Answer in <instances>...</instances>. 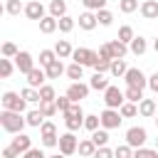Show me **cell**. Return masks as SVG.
Wrapping results in <instances>:
<instances>
[{"instance_id": "56", "label": "cell", "mask_w": 158, "mask_h": 158, "mask_svg": "<svg viewBox=\"0 0 158 158\" xmlns=\"http://www.w3.org/2000/svg\"><path fill=\"white\" fill-rule=\"evenodd\" d=\"M156 148H158V138H156Z\"/></svg>"}, {"instance_id": "26", "label": "cell", "mask_w": 158, "mask_h": 158, "mask_svg": "<svg viewBox=\"0 0 158 158\" xmlns=\"http://www.w3.org/2000/svg\"><path fill=\"white\" fill-rule=\"evenodd\" d=\"M128 49H131L133 54H138V57H141V54H146V49H148L146 37H141V35H138V37H133V40L128 42Z\"/></svg>"}, {"instance_id": "9", "label": "cell", "mask_w": 158, "mask_h": 158, "mask_svg": "<svg viewBox=\"0 0 158 158\" xmlns=\"http://www.w3.org/2000/svg\"><path fill=\"white\" fill-rule=\"evenodd\" d=\"M146 141H148V131H146L143 126H131V128L126 131V143H128V146L141 148Z\"/></svg>"}, {"instance_id": "21", "label": "cell", "mask_w": 158, "mask_h": 158, "mask_svg": "<svg viewBox=\"0 0 158 158\" xmlns=\"http://www.w3.org/2000/svg\"><path fill=\"white\" fill-rule=\"evenodd\" d=\"M109 47H111V54H114V59H118V57H126L131 49H128V44L126 42H121L118 37L116 40H109Z\"/></svg>"}, {"instance_id": "45", "label": "cell", "mask_w": 158, "mask_h": 158, "mask_svg": "<svg viewBox=\"0 0 158 158\" xmlns=\"http://www.w3.org/2000/svg\"><path fill=\"white\" fill-rule=\"evenodd\" d=\"M81 5H84V10H101V7H106V0H81Z\"/></svg>"}, {"instance_id": "23", "label": "cell", "mask_w": 158, "mask_h": 158, "mask_svg": "<svg viewBox=\"0 0 158 158\" xmlns=\"http://www.w3.org/2000/svg\"><path fill=\"white\" fill-rule=\"evenodd\" d=\"M25 118H27V126H32V128H40L42 123H44V114H42V109H32V111H27L25 114Z\"/></svg>"}, {"instance_id": "4", "label": "cell", "mask_w": 158, "mask_h": 158, "mask_svg": "<svg viewBox=\"0 0 158 158\" xmlns=\"http://www.w3.org/2000/svg\"><path fill=\"white\" fill-rule=\"evenodd\" d=\"M40 138H42V146H44V148H54V146H59V136H57V126H54V121H47V118H44V123L40 126Z\"/></svg>"}, {"instance_id": "33", "label": "cell", "mask_w": 158, "mask_h": 158, "mask_svg": "<svg viewBox=\"0 0 158 158\" xmlns=\"http://www.w3.org/2000/svg\"><path fill=\"white\" fill-rule=\"evenodd\" d=\"M49 15H54L57 20H59L62 15H67V2H64V0H52V2H49Z\"/></svg>"}, {"instance_id": "49", "label": "cell", "mask_w": 158, "mask_h": 158, "mask_svg": "<svg viewBox=\"0 0 158 158\" xmlns=\"http://www.w3.org/2000/svg\"><path fill=\"white\" fill-rule=\"evenodd\" d=\"M54 101H57V109H59V114H64V111H67V109L72 106V99H69L67 94H64V96H57Z\"/></svg>"}, {"instance_id": "55", "label": "cell", "mask_w": 158, "mask_h": 158, "mask_svg": "<svg viewBox=\"0 0 158 158\" xmlns=\"http://www.w3.org/2000/svg\"><path fill=\"white\" fill-rule=\"evenodd\" d=\"M156 126H158V114H156Z\"/></svg>"}, {"instance_id": "24", "label": "cell", "mask_w": 158, "mask_h": 158, "mask_svg": "<svg viewBox=\"0 0 158 158\" xmlns=\"http://www.w3.org/2000/svg\"><path fill=\"white\" fill-rule=\"evenodd\" d=\"M126 62H123V57H118V59H111V67H109V74L111 77H116V79H123V74H126Z\"/></svg>"}, {"instance_id": "19", "label": "cell", "mask_w": 158, "mask_h": 158, "mask_svg": "<svg viewBox=\"0 0 158 158\" xmlns=\"http://www.w3.org/2000/svg\"><path fill=\"white\" fill-rule=\"evenodd\" d=\"M138 10L146 20H158V0H143Z\"/></svg>"}, {"instance_id": "29", "label": "cell", "mask_w": 158, "mask_h": 158, "mask_svg": "<svg viewBox=\"0 0 158 158\" xmlns=\"http://www.w3.org/2000/svg\"><path fill=\"white\" fill-rule=\"evenodd\" d=\"M15 69H17V64L12 62V57H2V59H0V77H2V79H7Z\"/></svg>"}, {"instance_id": "57", "label": "cell", "mask_w": 158, "mask_h": 158, "mask_svg": "<svg viewBox=\"0 0 158 158\" xmlns=\"http://www.w3.org/2000/svg\"><path fill=\"white\" fill-rule=\"evenodd\" d=\"M156 101H158V99H156Z\"/></svg>"}, {"instance_id": "7", "label": "cell", "mask_w": 158, "mask_h": 158, "mask_svg": "<svg viewBox=\"0 0 158 158\" xmlns=\"http://www.w3.org/2000/svg\"><path fill=\"white\" fill-rule=\"evenodd\" d=\"M72 59L79 62V64H84V67H94V62L99 59V52H94V49H89V47H77V49L72 52Z\"/></svg>"}, {"instance_id": "12", "label": "cell", "mask_w": 158, "mask_h": 158, "mask_svg": "<svg viewBox=\"0 0 158 158\" xmlns=\"http://www.w3.org/2000/svg\"><path fill=\"white\" fill-rule=\"evenodd\" d=\"M12 59H15V64H17V72H20V74H27V72L35 67V59H32V54H30L27 49H20Z\"/></svg>"}, {"instance_id": "52", "label": "cell", "mask_w": 158, "mask_h": 158, "mask_svg": "<svg viewBox=\"0 0 158 158\" xmlns=\"http://www.w3.org/2000/svg\"><path fill=\"white\" fill-rule=\"evenodd\" d=\"M99 57H104V59H114V54H111V47H109V42L99 47Z\"/></svg>"}, {"instance_id": "51", "label": "cell", "mask_w": 158, "mask_h": 158, "mask_svg": "<svg viewBox=\"0 0 158 158\" xmlns=\"http://www.w3.org/2000/svg\"><path fill=\"white\" fill-rule=\"evenodd\" d=\"M22 158H44V151L42 148H30L22 153Z\"/></svg>"}, {"instance_id": "15", "label": "cell", "mask_w": 158, "mask_h": 158, "mask_svg": "<svg viewBox=\"0 0 158 158\" xmlns=\"http://www.w3.org/2000/svg\"><path fill=\"white\" fill-rule=\"evenodd\" d=\"M77 22H79V27H81L84 32H91V30L99 25V20H96V12H94V10H84V12L77 17Z\"/></svg>"}, {"instance_id": "34", "label": "cell", "mask_w": 158, "mask_h": 158, "mask_svg": "<svg viewBox=\"0 0 158 158\" xmlns=\"http://www.w3.org/2000/svg\"><path fill=\"white\" fill-rule=\"evenodd\" d=\"M5 12L12 15V17H17L20 12H25V5L20 0H5Z\"/></svg>"}, {"instance_id": "6", "label": "cell", "mask_w": 158, "mask_h": 158, "mask_svg": "<svg viewBox=\"0 0 158 158\" xmlns=\"http://www.w3.org/2000/svg\"><path fill=\"white\" fill-rule=\"evenodd\" d=\"M59 153L62 156H74L77 153V148H79V141H77V136H74V131H67V133H62L59 136Z\"/></svg>"}, {"instance_id": "1", "label": "cell", "mask_w": 158, "mask_h": 158, "mask_svg": "<svg viewBox=\"0 0 158 158\" xmlns=\"http://www.w3.org/2000/svg\"><path fill=\"white\" fill-rule=\"evenodd\" d=\"M0 126L7 133H20L27 126V118L22 116V111H12V109H2L0 111Z\"/></svg>"}, {"instance_id": "18", "label": "cell", "mask_w": 158, "mask_h": 158, "mask_svg": "<svg viewBox=\"0 0 158 158\" xmlns=\"http://www.w3.org/2000/svg\"><path fill=\"white\" fill-rule=\"evenodd\" d=\"M59 30V20L54 17V15H44L42 20H40V32L42 35H52V32H57Z\"/></svg>"}, {"instance_id": "22", "label": "cell", "mask_w": 158, "mask_h": 158, "mask_svg": "<svg viewBox=\"0 0 158 158\" xmlns=\"http://www.w3.org/2000/svg\"><path fill=\"white\" fill-rule=\"evenodd\" d=\"M89 86H91L94 91H106V86H109L106 74H104V72H94V77L89 79Z\"/></svg>"}, {"instance_id": "31", "label": "cell", "mask_w": 158, "mask_h": 158, "mask_svg": "<svg viewBox=\"0 0 158 158\" xmlns=\"http://www.w3.org/2000/svg\"><path fill=\"white\" fill-rule=\"evenodd\" d=\"M91 141L96 143V148H99V146H106V143H109V128L101 126V128L91 131Z\"/></svg>"}, {"instance_id": "13", "label": "cell", "mask_w": 158, "mask_h": 158, "mask_svg": "<svg viewBox=\"0 0 158 158\" xmlns=\"http://www.w3.org/2000/svg\"><path fill=\"white\" fill-rule=\"evenodd\" d=\"M25 17L40 22V20L44 17V5H42L40 0H30V2H25Z\"/></svg>"}, {"instance_id": "5", "label": "cell", "mask_w": 158, "mask_h": 158, "mask_svg": "<svg viewBox=\"0 0 158 158\" xmlns=\"http://www.w3.org/2000/svg\"><path fill=\"white\" fill-rule=\"evenodd\" d=\"M99 116H101V126H104V128H109V131L118 128V126H121V121H123L121 111H118V109H111V106H106Z\"/></svg>"}, {"instance_id": "32", "label": "cell", "mask_w": 158, "mask_h": 158, "mask_svg": "<svg viewBox=\"0 0 158 158\" xmlns=\"http://www.w3.org/2000/svg\"><path fill=\"white\" fill-rule=\"evenodd\" d=\"M40 109H42V114L47 116V118H52L59 109H57V101L54 99H44V101H40Z\"/></svg>"}, {"instance_id": "53", "label": "cell", "mask_w": 158, "mask_h": 158, "mask_svg": "<svg viewBox=\"0 0 158 158\" xmlns=\"http://www.w3.org/2000/svg\"><path fill=\"white\" fill-rule=\"evenodd\" d=\"M148 86H151V91H153V94H158V72L148 77Z\"/></svg>"}, {"instance_id": "10", "label": "cell", "mask_w": 158, "mask_h": 158, "mask_svg": "<svg viewBox=\"0 0 158 158\" xmlns=\"http://www.w3.org/2000/svg\"><path fill=\"white\" fill-rule=\"evenodd\" d=\"M123 101H126V94H123L118 86H111V84H109L106 91H104V104L111 106V109H118Z\"/></svg>"}, {"instance_id": "44", "label": "cell", "mask_w": 158, "mask_h": 158, "mask_svg": "<svg viewBox=\"0 0 158 158\" xmlns=\"http://www.w3.org/2000/svg\"><path fill=\"white\" fill-rule=\"evenodd\" d=\"M133 156H136V158H151V156H158V148H146V146H141V148L133 151Z\"/></svg>"}, {"instance_id": "25", "label": "cell", "mask_w": 158, "mask_h": 158, "mask_svg": "<svg viewBox=\"0 0 158 158\" xmlns=\"http://www.w3.org/2000/svg\"><path fill=\"white\" fill-rule=\"evenodd\" d=\"M77 153H79V156H84V158H91V156H96V143H94L91 138H84V141H79Z\"/></svg>"}, {"instance_id": "35", "label": "cell", "mask_w": 158, "mask_h": 158, "mask_svg": "<svg viewBox=\"0 0 158 158\" xmlns=\"http://www.w3.org/2000/svg\"><path fill=\"white\" fill-rule=\"evenodd\" d=\"M22 96H25L30 104H40V101H42V96H40V89H35V86H30V84L22 89Z\"/></svg>"}, {"instance_id": "46", "label": "cell", "mask_w": 158, "mask_h": 158, "mask_svg": "<svg viewBox=\"0 0 158 158\" xmlns=\"http://www.w3.org/2000/svg\"><path fill=\"white\" fill-rule=\"evenodd\" d=\"M0 52H2V57H15L20 49H17L15 42H2V49H0Z\"/></svg>"}, {"instance_id": "39", "label": "cell", "mask_w": 158, "mask_h": 158, "mask_svg": "<svg viewBox=\"0 0 158 158\" xmlns=\"http://www.w3.org/2000/svg\"><path fill=\"white\" fill-rule=\"evenodd\" d=\"M84 128H86V131H96V128H101V116H96V114L84 116Z\"/></svg>"}, {"instance_id": "20", "label": "cell", "mask_w": 158, "mask_h": 158, "mask_svg": "<svg viewBox=\"0 0 158 158\" xmlns=\"http://www.w3.org/2000/svg\"><path fill=\"white\" fill-rule=\"evenodd\" d=\"M44 69H47V79H59L62 74H67V67L62 64V57H57V59H54L52 64H47Z\"/></svg>"}, {"instance_id": "16", "label": "cell", "mask_w": 158, "mask_h": 158, "mask_svg": "<svg viewBox=\"0 0 158 158\" xmlns=\"http://www.w3.org/2000/svg\"><path fill=\"white\" fill-rule=\"evenodd\" d=\"M10 146H12V148L22 156L25 151H30V148H32V138H30L27 133H22V131H20V133H15V138L10 141Z\"/></svg>"}, {"instance_id": "30", "label": "cell", "mask_w": 158, "mask_h": 158, "mask_svg": "<svg viewBox=\"0 0 158 158\" xmlns=\"http://www.w3.org/2000/svg\"><path fill=\"white\" fill-rule=\"evenodd\" d=\"M67 77H69L72 81H79V79H84V64H79V62H72V64L67 67Z\"/></svg>"}, {"instance_id": "17", "label": "cell", "mask_w": 158, "mask_h": 158, "mask_svg": "<svg viewBox=\"0 0 158 158\" xmlns=\"http://www.w3.org/2000/svg\"><path fill=\"white\" fill-rule=\"evenodd\" d=\"M138 114H141L143 118L156 116V114H158V101H156V99H141V101H138Z\"/></svg>"}, {"instance_id": "41", "label": "cell", "mask_w": 158, "mask_h": 158, "mask_svg": "<svg viewBox=\"0 0 158 158\" xmlns=\"http://www.w3.org/2000/svg\"><path fill=\"white\" fill-rule=\"evenodd\" d=\"M133 37H136V35H133V27H131V25H121V27H118V40H121V42L128 44Z\"/></svg>"}, {"instance_id": "3", "label": "cell", "mask_w": 158, "mask_h": 158, "mask_svg": "<svg viewBox=\"0 0 158 158\" xmlns=\"http://www.w3.org/2000/svg\"><path fill=\"white\" fill-rule=\"evenodd\" d=\"M0 104H2V109H12V111H22L25 114V109H27V99L22 96V91L17 94V91H5L2 96H0Z\"/></svg>"}, {"instance_id": "38", "label": "cell", "mask_w": 158, "mask_h": 158, "mask_svg": "<svg viewBox=\"0 0 158 158\" xmlns=\"http://www.w3.org/2000/svg\"><path fill=\"white\" fill-rule=\"evenodd\" d=\"M74 25H77L74 17H69V15H62V17H59V32H62V35H69V32L74 30Z\"/></svg>"}, {"instance_id": "8", "label": "cell", "mask_w": 158, "mask_h": 158, "mask_svg": "<svg viewBox=\"0 0 158 158\" xmlns=\"http://www.w3.org/2000/svg\"><path fill=\"white\" fill-rule=\"evenodd\" d=\"M123 81H126L128 86H141V89H146V86H148V77H146L138 67H128V69H126V74H123Z\"/></svg>"}, {"instance_id": "47", "label": "cell", "mask_w": 158, "mask_h": 158, "mask_svg": "<svg viewBox=\"0 0 158 158\" xmlns=\"http://www.w3.org/2000/svg\"><path fill=\"white\" fill-rule=\"evenodd\" d=\"M40 96H42V101H44V99H57L54 86H52V84H42V86H40Z\"/></svg>"}, {"instance_id": "11", "label": "cell", "mask_w": 158, "mask_h": 158, "mask_svg": "<svg viewBox=\"0 0 158 158\" xmlns=\"http://www.w3.org/2000/svg\"><path fill=\"white\" fill-rule=\"evenodd\" d=\"M89 91H91V86L89 84H84V81H72L69 86H67V96L72 99V101H81V99H86L89 96Z\"/></svg>"}, {"instance_id": "48", "label": "cell", "mask_w": 158, "mask_h": 158, "mask_svg": "<svg viewBox=\"0 0 158 158\" xmlns=\"http://www.w3.org/2000/svg\"><path fill=\"white\" fill-rule=\"evenodd\" d=\"M109 67H111V59H104V57H99L96 62H94V72H109Z\"/></svg>"}, {"instance_id": "14", "label": "cell", "mask_w": 158, "mask_h": 158, "mask_svg": "<svg viewBox=\"0 0 158 158\" xmlns=\"http://www.w3.org/2000/svg\"><path fill=\"white\" fill-rule=\"evenodd\" d=\"M25 77H27V84H30V86L40 89V86L44 84V79H47V69H44V67H32Z\"/></svg>"}, {"instance_id": "37", "label": "cell", "mask_w": 158, "mask_h": 158, "mask_svg": "<svg viewBox=\"0 0 158 158\" xmlns=\"http://www.w3.org/2000/svg\"><path fill=\"white\" fill-rule=\"evenodd\" d=\"M96 20H99V25H101V27H109V25L114 22V15H111V10L101 7V10H96Z\"/></svg>"}, {"instance_id": "36", "label": "cell", "mask_w": 158, "mask_h": 158, "mask_svg": "<svg viewBox=\"0 0 158 158\" xmlns=\"http://www.w3.org/2000/svg\"><path fill=\"white\" fill-rule=\"evenodd\" d=\"M123 94H126V99H128V101H136V104L143 99V89H141V86H128V84H126Z\"/></svg>"}, {"instance_id": "54", "label": "cell", "mask_w": 158, "mask_h": 158, "mask_svg": "<svg viewBox=\"0 0 158 158\" xmlns=\"http://www.w3.org/2000/svg\"><path fill=\"white\" fill-rule=\"evenodd\" d=\"M153 49H156V52H158V37H156V40H153Z\"/></svg>"}, {"instance_id": "2", "label": "cell", "mask_w": 158, "mask_h": 158, "mask_svg": "<svg viewBox=\"0 0 158 158\" xmlns=\"http://www.w3.org/2000/svg\"><path fill=\"white\" fill-rule=\"evenodd\" d=\"M64 116V126H67V131H79V128H84V111H81V104L79 101H72V106L62 114Z\"/></svg>"}, {"instance_id": "50", "label": "cell", "mask_w": 158, "mask_h": 158, "mask_svg": "<svg viewBox=\"0 0 158 158\" xmlns=\"http://www.w3.org/2000/svg\"><path fill=\"white\" fill-rule=\"evenodd\" d=\"M111 156H116V153H114L109 146H99V148H96V158H111Z\"/></svg>"}, {"instance_id": "40", "label": "cell", "mask_w": 158, "mask_h": 158, "mask_svg": "<svg viewBox=\"0 0 158 158\" xmlns=\"http://www.w3.org/2000/svg\"><path fill=\"white\" fill-rule=\"evenodd\" d=\"M141 5H138V0H118V10L123 12V15H131V12H136Z\"/></svg>"}, {"instance_id": "43", "label": "cell", "mask_w": 158, "mask_h": 158, "mask_svg": "<svg viewBox=\"0 0 158 158\" xmlns=\"http://www.w3.org/2000/svg\"><path fill=\"white\" fill-rule=\"evenodd\" d=\"M133 151H136V148H133V146H128V143H123V146H116V148H114V153H116L118 158H131V156H133Z\"/></svg>"}, {"instance_id": "42", "label": "cell", "mask_w": 158, "mask_h": 158, "mask_svg": "<svg viewBox=\"0 0 158 158\" xmlns=\"http://www.w3.org/2000/svg\"><path fill=\"white\" fill-rule=\"evenodd\" d=\"M57 59V52L54 49H42L40 52V67H47V64H52Z\"/></svg>"}, {"instance_id": "28", "label": "cell", "mask_w": 158, "mask_h": 158, "mask_svg": "<svg viewBox=\"0 0 158 158\" xmlns=\"http://www.w3.org/2000/svg\"><path fill=\"white\" fill-rule=\"evenodd\" d=\"M118 111H121V116H123V118H133V116H138V104L126 99V101L118 106Z\"/></svg>"}, {"instance_id": "27", "label": "cell", "mask_w": 158, "mask_h": 158, "mask_svg": "<svg viewBox=\"0 0 158 158\" xmlns=\"http://www.w3.org/2000/svg\"><path fill=\"white\" fill-rule=\"evenodd\" d=\"M54 52H57V57H62V59H72V44H69V40H57V44H54Z\"/></svg>"}]
</instances>
